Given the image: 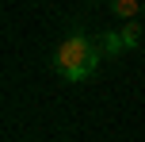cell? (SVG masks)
<instances>
[{
  "instance_id": "cell-4",
  "label": "cell",
  "mask_w": 145,
  "mask_h": 142,
  "mask_svg": "<svg viewBox=\"0 0 145 142\" xmlns=\"http://www.w3.org/2000/svg\"><path fill=\"white\" fill-rule=\"evenodd\" d=\"M103 50L118 54V50H122V35H107V38H103Z\"/></svg>"
},
{
  "instance_id": "cell-2",
  "label": "cell",
  "mask_w": 145,
  "mask_h": 142,
  "mask_svg": "<svg viewBox=\"0 0 145 142\" xmlns=\"http://www.w3.org/2000/svg\"><path fill=\"white\" fill-rule=\"evenodd\" d=\"M111 12L122 15V19H134V15L141 12V4H138V0H115V4H111Z\"/></svg>"
},
{
  "instance_id": "cell-3",
  "label": "cell",
  "mask_w": 145,
  "mask_h": 142,
  "mask_svg": "<svg viewBox=\"0 0 145 142\" xmlns=\"http://www.w3.org/2000/svg\"><path fill=\"white\" fill-rule=\"evenodd\" d=\"M141 42V27H138V23H126V27H122V46H138Z\"/></svg>"
},
{
  "instance_id": "cell-1",
  "label": "cell",
  "mask_w": 145,
  "mask_h": 142,
  "mask_svg": "<svg viewBox=\"0 0 145 142\" xmlns=\"http://www.w3.org/2000/svg\"><path fill=\"white\" fill-rule=\"evenodd\" d=\"M95 65H99V46L88 35H69L54 50V73L61 81H84L95 73Z\"/></svg>"
}]
</instances>
